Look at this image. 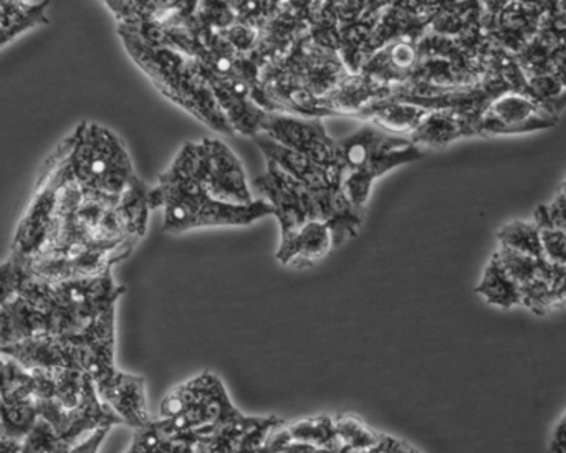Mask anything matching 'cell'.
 Listing matches in <instances>:
<instances>
[{"instance_id": "19", "label": "cell", "mask_w": 566, "mask_h": 453, "mask_svg": "<svg viewBox=\"0 0 566 453\" xmlns=\"http://www.w3.org/2000/svg\"><path fill=\"white\" fill-rule=\"evenodd\" d=\"M429 113L431 109L424 108V106L405 102L396 96H386L385 99L366 106L355 118L365 119L366 123H371L385 131L411 138L412 133L419 128Z\"/></svg>"}, {"instance_id": "32", "label": "cell", "mask_w": 566, "mask_h": 453, "mask_svg": "<svg viewBox=\"0 0 566 453\" xmlns=\"http://www.w3.org/2000/svg\"><path fill=\"white\" fill-rule=\"evenodd\" d=\"M109 431H112V429H98V431L92 432V434L82 439L78 444L73 445L69 453H98Z\"/></svg>"}, {"instance_id": "26", "label": "cell", "mask_w": 566, "mask_h": 453, "mask_svg": "<svg viewBox=\"0 0 566 453\" xmlns=\"http://www.w3.org/2000/svg\"><path fill=\"white\" fill-rule=\"evenodd\" d=\"M333 419H335L336 434H338L343 447L353 449V451L375 447L379 438H381L379 432L373 431L353 415H338V418Z\"/></svg>"}, {"instance_id": "2", "label": "cell", "mask_w": 566, "mask_h": 453, "mask_svg": "<svg viewBox=\"0 0 566 453\" xmlns=\"http://www.w3.org/2000/svg\"><path fill=\"white\" fill-rule=\"evenodd\" d=\"M118 33L133 62L146 73L163 96L208 128L221 135H234L231 123L216 102L199 63L192 56L165 43L143 39L123 27H118Z\"/></svg>"}, {"instance_id": "16", "label": "cell", "mask_w": 566, "mask_h": 453, "mask_svg": "<svg viewBox=\"0 0 566 453\" xmlns=\"http://www.w3.org/2000/svg\"><path fill=\"white\" fill-rule=\"evenodd\" d=\"M0 355L12 359L27 371H53L59 368H78L75 346L69 336H35L2 346Z\"/></svg>"}, {"instance_id": "24", "label": "cell", "mask_w": 566, "mask_h": 453, "mask_svg": "<svg viewBox=\"0 0 566 453\" xmlns=\"http://www.w3.org/2000/svg\"><path fill=\"white\" fill-rule=\"evenodd\" d=\"M499 243L515 252L525 255L544 259V243H542V230L534 222L514 221L502 227L497 233Z\"/></svg>"}, {"instance_id": "20", "label": "cell", "mask_w": 566, "mask_h": 453, "mask_svg": "<svg viewBox=\"0 0 566 453\" xmlns=\"http://www.w3.org/2000/svg\"><path fill=\"white\" fill-rule=\"evenodd\" d=\"M264 418H249L235 411L228 418L192 432L195 453H238L245 435L258 428Z\"/></svg>"}, {"instance_id": "5", "label": "cell", "mask_w": 566, "mask_h": 453, "mask_svg": "<svg viewBox=\"0 0 566 453\" xmlns=\"http://www.w3.org/2000/svg\"><path fill=\"white\" fill-rule=\"evenodd\" d=\"M70 168L86 191L119 201L136 178L122 139L98 123H82L73 129Z\"/></svg>"}, {"instance_id": "14", "label": "cell", "mask_w": 566, "mask_h": 453, "mask_svg": "<svg viewBox=\"0 0 566 453\" xmlns=\"http://www.w3.org/2000/svg\"><path fill=\"white\" fill-rule=\"evenodd\" d=\"M283 0H198L192 19L211 30L231 25H249L262 29L281 9Z\"/></svg>"}, {"instance_id": "4", "label": "cell", "mask_w": 566, "mask_h": 453, "mask_svg": "<svg viewBox=\"0 0 566 453\" xmlns=\"http://www.w3.org/2000/svg\"><path fill=\"white\" fill-rule=\"evenodd\" d=\"M343 162V192L353 206L365 211L373 186L399 166L411 165L424 156V149L409 136L395 135L366 123L339 139Z\"/></svg>"}, {"instance_id": "8", "label": "cell", "mask_w": 566, "mask_h": 453, "mask_svg": "<svg viewBox=\"0 0 566 453\" xmlns=\"http://www.w3.org/2000/svg\"><path fill=\"white\" fill-rule=\"evenodd\" d=\"M261 133L279 145L303 156L306 161L322 169L329 178L343 186V162L339 145L326 131L319 118L269 113Z\"/></svg>"}, {"instance_id": "33", "label": "cell", "mask_w": 566, "mask_h": 453, "mask_svg": "<svg viewBox=\"0 0 566 453\" xmlns=\"http://www.w3.org/2000/svg\"><path fill=\"white\" fill-rule=\"evenodd\" d=\"M382 452L385 453H421L416 451L411 445L406 442L398 441V439L389 438V435H381Z\"/></svg>"}, {"instance_id": "17", "label": "cell", "mask_w": 566, "mask_h": 453, "mask_svg": "<svg viewBox=\"0 0 566 453\" xmlns=\"http://www.w3.org/2000/svg\"><path fill=\"white\" fill-rule=\"evenodd\" d=\"M333 250L332 230L322 219L306 222L296 232L279 242L275 259L292 268H306L325 259Z\"/></svg>"}, {"instance_id": "25", "label": "cell", "mask_w": 566, "mask_h": 453, "mask_svg": "<svg viewBox=\"0 0 566 453\" xmlns=\"http://www.w3.org/2000/svg\"><path fill=\"white\" fill-rule=\"evenodd\" d=\"M36 421H39V412H36L35 401H0V431L3 439L23 441Z\"/></svg>"}, {"instance_id": "15", "label": "cell", "mask_w": 566, "mask_h": 453, "mask_svg": "<svg viewBox=\"0 0 566 453\" xmlns=\"http://www.w3.org/2000/svg\"><path fill=\"white\" fill-rule=\"evenodd\" d=\"M95 389L99 399L122 419L123 425L138 431L153 421L142 376L126 375L116 369L102 381L95 382Z\"/></svg>"}, {"instance_id": "6", "label": "cell", "mask_w": 566, "mask_h": 453, "mask_svg": "<svg viewBox=\"0 0 566 453\" xmlns=\"http://www.w3.org/2000/svg\"><path fill=\"white\" fill-rule=\"evenodd\" d=\"M172 161L218 201L238 206L255 201L241 159L221 139L186 143Z\"/></svg>"}, {"instance_id": "9", "label": "cell", "mask_w": 566, "mask_h": 453, "mask_svg": "<svg viewBox=\"0 0 566 453\" xmlns=\"http://www.w3.org/2000/svg\"><path fill=\"white\" fill-rule=\"evenodd\" d=\"M70 148H72V136L60 143L59 148L50 156L42 175H40L32 201H30L22 221L17 227L15 236H13L12 256L15 259H32L45 245L50 227L55 218L60 171H62V165L69 156Z\"/></svg>"}, {"instance_id": "21", "label": "cell", "mask_w": 566, "mask_h": 453, "mask_svg": "<svg viewBox=\"0 0 566 453\" xmlns=\"http://www.w3.org/2000/svg\"><path fill=\"white\" fill-rule=\"evenodd\" d=\"M50 0H19L0 3V49L30 29L49 22Z\"/></svg>"}, {"instance_id": "10", "label": "cell", "mask_w": 566, "mask_h": 453, "mask_svg": "<svg viewBox=\"0 0 566 453\" xmlns=\"http://www.w3.org/2000/svg\"><path fill=\"white\" fill-rule=\"evenodd\" d=\"M264 175L251 182L252 192H258L274 209V218L281 227V239L292 235L303 224L319 218L312 192L274 161H265Z\"/></svg>"}, {"instance_id": "7", "label": "cell", "mask_w": 566, "mask_h": 453, "mask_svg": "<svg viewBox=\"0 0 566 453\" xmlns=\"http://www.w3.org/2000/svg\"><path fill=\"white\" fill-rule=\"evenodd\" d=\"M238 411L218 376L202 372L172 389L159 405V418L179 432H196Z\"/></svg>"}, {"instance_id": "29", "label": "cell", "mask_w": 566, "mask_h": 453, "mask_svg": "<svg viewBox=\"0 0 566 453\" xmlns=\"http://www.w3.org/2000/svg\"><path fill=\"white\" fill-rule=\"evenodd\" d=\"M20 278H22V265L19 260L10 256L9 260L0 263V306L17 296Z\"/></svg>"}, {"instance_id": "23", "label": "cell", "mask_w": 566, "mask_h": 453, "mask_svg": "<svg viewBox=\"0 0 566 453\" xmlns=\"http://www.w3.org/2000/svg\"><path fill=\"white\" fill-rule=\"evenodd\" d=\"M153 211L155 209H153L151 186L146 185L136 176L118 202V212L129 236L136 240L145 236Z\"/></svg>"}, {"instance_id": "18", "label": "cell", "mask_w": 566, "mask_h": 453, "mask_svg": "<svg viewBox=\"0 0 566 453\" xmlns=\"http://www.w3.org/2000/svg\"><path fill=\"white\" fill-rule=\"evenodd\" d=\"M478 136L474 116L461 109H434L426 116L411 135L412 143L419 148L441 149L462 138Z\"/></svg>"}, {"instance_id": "1", "label": "cell", "mask_w": 566, "mask_h": 453, "mask_svg": "<svg viewBox=\"0 0 566 453\" xmlns=\"http://www.w3.org/2000/svg\"><path fill=\"white\" fill-rule=\"evenodd\" d=\"M338 50L305 35L259 76L255 102L268 113L323 119L326 96L348 75Z\"/></svg>"}, {"instance_id": "34", "label": "cell", "mask_w": 566, "mask_h": 453, "mask_svg": "<svg viewBox=\"0 0 566 453\" xmlns=\"http://www.w3.org/2000/svg\"><path fill=\"white\" fill-rule=\"evenodd\" d=\"M552 452L566 453V415L564 421L558 424L557 432H555Z\"/></svg>"}, {"instance_id": "27", "label": "cell", "mask_w": 566, "mask_h": 453, "mask_svg": "<svg viewBox=\"0 0 566 453\" xmlns=\"http://www.w3.org/2000/svg\"><path fill=\"white\" fill-rule=\"evenodd\" d=\"M70 445L56 434L55 429L39 418L29 434L23 438L20 453H69Z\"/></svg>"}, {"instance_id": "22", "label": "cell", "mask_w": 566, "mask_h": 453, "mask_svg": "<svg viewBox=\"0 0 566 453\" xmlns=\"http://www.w3.org/2000/svg\"><path fill=\"white\" fill-rule=\"evenodd\" d=\"M475 293L482 296L489 305L499 306L502 309L522 305L521 286L509 275L507 270L499 260L497 253L492 255L491 262L485 266L484 275H482Z\"/></svg>"}, {"instance_id": "28", "label": "cell", "mask_w": 566, "mask_h": 453, "mask_svg": "<svg viewBox=\"0 0 566 453\" xmlns=\"http://www.w3.org/2000/svg\"><path fill=\"white\" fill-rule=\"evenodd\" d=\"M495 253L518 286L527 285L541 275L542 259H535V256L525 255V253L515 252V250L502 245Z\"/></svg>"}, {"instance_id": "3", "label": "cell", "mask_w": 566, "mask_h": 453, "mask_svg": "<svg viewBox=\"0 0 566 453\" xmlns=\"http://www.w3.org/2000/svg\"><path fill=\"white\" fill-rule=\"evenodd\" d=\"M153 208L165 209L163 230L185 233L206 227H244L274 215L264 199L238 206L212 198L195 178L182 171L175 161L159 176L151 189Z\"/></svg>"}, {"instance_id": "12", "label": "cell", "mask_w": 566, "mask_h": 453, "mask_svg": "<svg viewBox=\"0 0 566 453\" xmlns=\"http://www.w3.org/2000/svg\"><path fill=\"white\" fill-rule=\"evenodd\" d=\"M52 293L56 306L69 312L78 323L80 328H85L103 313L116 308L119 296L125 293V286L116 285L109 270L99 275L80 276V278L52 283Z\"/></svg>"}, {"instance_id": "13", "label": "cell", "mask_w": 566, "mask_h": 453, "mask_svg": "<svg viewBox=\"0 0 566 453\" xmlns=\"http://www.w3.org/2000/svg\"><path fill=\"white\" fill-rule=\"evenodd\" d=\"M43 421L49 422L55 429L59 438L70 447L78 444L85 435L98 431V429H113L123 425L122 419L99 399L95 384L86 376L83 386L82 399L73 409H63L53 404L43 414Z\"/></svg>"}, {"instance_id": "30", "label": "cell", "mask_w": 566, "mask_h": 453, "mask_svg": "<svg viewBox=\"0 0 566 453\" xmlns=\"http://www.w3.org/2000/svg\"><path fill=\"white\" fill-rule=\"evenodd\" d=\"M544 253L551 262L566 266V233L558 230H542Z\"/></svg>"}, {"instance_id": "11", "label": "cell", "mask_w": 566, "mask_h": 453, "mask_svg": "<svg viewBox=\"0 0 566 453\" xmlns=\"http://www.w3.org/2000/svg\"><path fill=\"white\" fill-rule=\"evenodd\" d=\"M557 123V115L531 93L505 89L494 96L475 122L478 136H507L538 131Z\"/></svg>"}, {"instance_id": "31", "label": "cell", "mask_w": 566, "mask_h": 453, "mask_svg": "<svg viewBox=\"0 0 566 453\" xmlns=\"http://www.w3.org/2000/svg\"><path fill=\"white\" fill-rule=\"evenodd\" d=\"M548 218V230H558V232L566 233V194L560 191V194L545 206Z\"/></svg>"}]
</instances>
